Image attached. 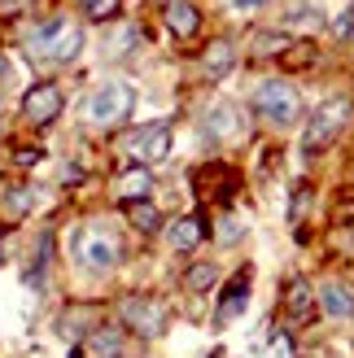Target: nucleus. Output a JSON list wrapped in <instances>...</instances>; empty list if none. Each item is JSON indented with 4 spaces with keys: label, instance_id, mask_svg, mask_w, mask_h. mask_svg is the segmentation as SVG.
Here are the masks:
<instances>
[{
    "label": "nucleus",
    "instance_id": "4468645a",
    "mask_svg": "<svg viewBox=\"0 0 354 358\" xmlns=\"http://www.w3.org/2000/svg\"><path fill=\"white\" fill-rule=\"evenodd\" d=\"M167 27L180 35V40H192L197 27H201V9L192 5V0H171L167 5Z\"/></svg>",
    "mask_w": 354,
    "mask_h": 358
},
{
    "label": "nucleus",
    "instance_id": "7ed1b4c3",
    "mask_svg": "<svg viewBox=\"0 0 354 358\" xmlns=\"http://www.w3.org/2000/svg\"><path fill=\"white\" fill-rule=\"evenodd\" d=\"M254 110H258V118H267L271 127H293L297 114H302V96L293 92V83L267 79V83L254 87Z\"/></svg>",
    "mask_w": 354,
    "mask_h": 358
},
{
    "label": "nucleus",
    "instance_id": "9b49d317",
    "mask_svg": "<svg viewBox=\"0 0 354 358\" xmlns=\"http://www.w3.org/2000/svg\"><path fill=\"white\" fill-rule=\"evenodd\" d=\"M320 310H324L328 319H337V324L354 319V293H350V284L324 280V284H320Z\"/></svg>",
    "mask_w": 354,
    "mask_h": 358
},
{
    "label": "nucleus",
    "instance_id": "f257e3e1",
    "mask_svg": "<svg viewBox=\"0 0 354 358\" xmlns=\"http://www.w3.org/2000/svg\"><path fill=\"white\" fill-rule=\"evenodd\" d=\"M27 48H31L35 62H75L79 48H83V31L75 22H66V17H48L44 27L31 31Z\"/></svg>",
    "mask_w": 354,
    "mask_h": 358
},
{
    "label": "nucleus",
    "instance_id": "b1692460",
    "mask_svg": "<svg viewBox=\"0 0 354 358\" xmlns=\"http://www.w3.org/2000/svg\"><path fill=\"white\" fill-rule=\"evenodd\" d=\"M306 206H311V188H306V184H297V188H293V206H289V219L297 223V219L306 214Z\"/></svg>",
    "mask_w": 354,
    "mask_h": 358
},
{
    "label": "nucleus",
    "instance_id": "f3484780",
    "mask_svg": "<svg viewBox=\"0 0 354 358\" xmlns=\"http://www.w3.org/2000/svg\"><path fill=\"white\" fill-rule=\"evenodd\" d=\"M232 66H236V52H232V44H227V40H215V44L201 52V70H206L210 79H223Z\"/></svg>",
    "mask_w": 354,
    "mask_h": 358
},
{
    "label": "nucleus",
    "instance_id": "423d86ee",
    "mask_svg": "<svg viewBox=\"0 0 354 358\" xmlns=\"http://www.w3.org/2000/svg\"><path fill=\"white\" fill-rule=\"evenodd\" d=\"M122 153L132 157V162L149 166V162H162L171 153V127L167 122H149V127H136L127 140H122Z\"/></svg>",
    "mask_w": 354,
    "mask_h": 358
},
{
    "label": "nucleus",
    "instance_id": "a211bd4d",
    "mask_svg": "<svg viewBox=\"0 0 354 358\" xmlns=\"http://www.w3.org/2000/svg\"><path fill=\"white\" fill-rule=\"evenodd\" d=\"M87 354L92 358H122L127 354V341H122L114 328H97L92 336H87Z\"/></svg>",
    "mask_w": 354,
    "mask_h": 358
},
{
    "label": "nucleus",
    "instance_id": "412c9836",
    "mask_svg": "<svg viewBox=\"0 0 354 358\" xmlns=\"http://www.w3.org/2000/svg\"><path fill=\"white\" fill-rule=\"evenodd\" d=\"M31 206H35V192H31V188H9V192H5V210L13 214V219L31 214Z\"/></svg>",
    "mask_w": 354,
    "mask_h": 358
},
{
    "label": "nucleus",
    "instance_id": "aec40b11",
    "mask_svg": "<svg viewBox=\"0 0 354 358\" xmlns=\"http://www.w3.org/2000/svg\"><path fill=\"white\" fill-rule=\"evenodd\" d=\"M127 219H132L140 231H157V223H162V214H157L149 201H132V206H127Z\"/></svg>",
    "mask_w": 354,
    "mask_h": 358
},
{
    "label": "nucleus",
    "instance_id": "bb28decb",
    "mask_svg": "<svg viewBox=\"0 0 354 358\" xmlns=\"http://www.w3.org/2000/svg\"><path fill=\"white\" fill-rule=\"evenodd\" d=\"M132 44H136V31L132 27H122L118 35H110V52H127Z\"/></svg>",
    "mask_w": 354,
    "mask_h": 358
},
{
    "label": "nucleus",
    "instance_id": "6ab92c4d",
    "mask_svg": "<svg viewBox=\"0 0 354 358\" xmlns=\"http://www.w3.org/2000/svg\"><path fill=\"white\" fill-rule=\"evenodd\" d=\"M258 358H293V341L280 328H267L258 336Z\"/></svg>",
    "mask_w": 354,
    "mask_h": 358
},
{
    "label": "nucleus",
    "instance_id": "39448f33",
    "mask_svg": "<svg viewBox=\"0 0 354 358\" xmlns=\"http://www.w3.org/2000/svg\"><path fill=\"white\" fill-rule=\"evenodd\" d=\"M346 122H350V101H328V105H320V110L311 114L306 131H302V145L311 153L324 149V145H332V140L346 131Z\"/></svg>",
    "mask_w": 354,
    "mask_h": 358
},
{
    "label": "nucleus",
    "instance_id": "393cba45",
    "mask_svg": "<svg viewBox=\"0 0 354 358\" xmlns=\"http://www.w3.org/2000/svg\"><path fill=\"white\" fill-rule=\"evenodd\" d=\"M241 231H245V227L232 219V214H223V219H219V241H223V245H236V241H241Z\"/></svg>",
    "mask_w": 354,
    "mask_h": 358
},
{
    "label": "nucleus",
    "instance_id": "1a4fd4ad",
    "mask_svg": "<svg viewBox=\"0 0 354 358\" xmlns=\"http://www.w3.org/2000/svg\"><path fill=\"white\" fill-rule=\"evenodd\" d=\"M62 114V87L57 83H35L31 92L22 96V118L35 122V127H44Z\"/></svg>",
    "mask_w": 354,
    "mask_h": 358
},
{
    "label": "nucleus",
    "instance_id": "c756f323",
    "mask_svg": "<svg viewBox=\"0 0 354 358\" xmlns=\"http://www.w3.org/2000/svg\"><path fill=\"white\" fill-rule=\"evenodd\" d=\"M236 5H245V9H250V5H262V0H236Z\"/></svg>",
    "mask_w": 354,
    "mask_h": 358
},
{
    "label": "nucleus",
    "instance_id": "f8f14e48",
    "mask_svg": "<svg viewBox=\"0 0 354 358\" xmlns=\"http://www.w3.org/2000/svg\"><path fill=\"white\" fill-rule=\"evenodd\" d=\"M245 301H250V271H241L236 284H227V289H223V301H219V310H215V324L219 328L236 324V319L245 315Z\"/></svg>",
    "mask_w": 354,
    "mask_h": 358
},
{
    "label": "nucleus",
    "instance_id": "0eeeda50",
    "mask_svg": "<svg viewBox=\"0 0 354 358\" xmlns=\"http://www.w3.org/2000/svg\"><path fill=\"white\" fill-rule=\"evenodd\" d=\"M206 136L219 140V145H241V140L250 136V118H245L241 105L223 101V105H215V110L206 114Z\"/></svg>",
    "mask_w": 354,
    "mask_h": 358
},
{
    "label": "nucleus",
    "instance_id": "6e6552de",
    "mask_svg": "<svg viewBox=\"0 0 354 358\" xmlns=\"http://www.w3.org/2000/svg\"><path fill=\"white\" fill-rule=\"evenodd\" d=\"M118 315L136 336H162V328H167V310H162V301H153V297H127L118 306Z\"/></svg>",
    "mask_w": 354,
    "mask_h": 358
},
{
    "label": "nucleus",
    "instance_id": "9d476101",
    "mask_svg": "<svg viewBox=\"0 0 354 358\" xmlns=\"http://www.w3.org/2000/svg\"><path fill=\"white\" fill-rule=\"evenodd\" d=\"M192 184H197V192L206 196V201H227L232 188H236V175H232V166L210 162V166H201L197 175H192Z\"/></svg>",
    "mask_w": 354,
    "mask_h": 358
},
{
    "label": "nucleus",
    "instance_id": "a878e982",
    "mask_svg": "<svg viewBox=\"0 0 354 358\" xmlns=\"http://www.w3.org/2000/svg\"><path fill=\"white\" fill-rule=\"evenodd\" d=\"M254 44H258V52H285L289 48L285 35H254Z\"/></svg>",
    "mask_w": 354,
    "mask_h": 358
},
{
    "label": "nucleus",
    "instance_id": "c85d7f7f",
    "mask_svg": "<svg viewBox=\"0 0 354 358\" xmlns=\"http://www.w3.org/2000/svg\"><path fill=\"white\" fill-rule=\"evenodd\" d=\"M13 162H17V166H35V162H40V149H17Z\"/></svg>",
    "mask_w": 354,
    "mask_h": 358
},
{
    "label": "nucleus",
    "instance_id": "f03ea898",
    "mask_svg": "<svg viewBox=\"0 0 354 358\" xmlns=\"http://www.w3.org/2000/svg\"><path fill=\"white\" fill-rule=\"evenodd\" d=\"M70 254H75V262L83 266V271H114L118 258H122V245L110 227H101V223H87L75 231V241H70Z\"/></svg>",
    "mask_w": 354,
    "mask_h": 358
},
{
    "label": "nucleus",
    "instance_id": "dca6fc26",
    "mask_svg": "<svg viewBox=\"0 0 354 358\" xmlns=\"http://www.w3.org/2000/svg\"><path fill=\"white\" fill-rule=\"evenodd\" d=\"M285 315L293 319V324H306V319H315V293L306 280H293L289 293H285Z\"/></svg>",
    "mask_w": 354,
    "mask_h": 358
},
{
    "label": "nucleus",
    "instance_id": "ddd939ff",
    "mask_svg": "<svg viewBox=\"0 0 354 358\" xmlns=\"http://www.w3.org/2000/svg\"><path fill=\"white\" fill-rule=\"evenodd\" d=\"M149 188H153V175H149V166H127L118 179H114V192H118V201L122 206H132V201H145L149 196Z\"/></svg>",
    "mask_w": 354,
    "mask_h": 358
},
{
    "label": "nucleus",
    "instance_id": "20e7f679",
    "mask_svg": "<svg viewBox=\"0 0 354 358\" xmlns=\"http://www.w3.org/2000/svg\"><path fill=\"white\" fill-rule=\"evenodd\" d=\"M132 105H136L132 83H101L97 92L87 96L83 118L92 122V127H118V122L132 114Z\"/></svg>",
    "mask_w": 354,
    "mask_h": 358
},
{
    "label": "nucleus",
    "instance_id": "4be33fe9",
    "mask_svg": "<svg viewBox=\"0 0 354 358\" xmlns=\"http://www.w3.org/2000/svg\"><path fill=\"white\" fill-rule=\"evenodd\" d=\"M118 5H122V0H79V9L92 17V22H105V17H114Z\"/></svg>",
    "mask_w": 354,
    "mask_h": 358
},
{
    "label": "nucleus",
    "instance_id": "7c9ffc66",
    "mask_svg": "<svg viewBox=\"0 0 354 358\" xmlns=\"http://www.w3.org/2000/svg\"><path fill=\"white\" fill-rule=\"evenodd\" d=\"M79 358H92V354H87V350H83V354H79Z\"/></svg>",
    "mask_w": 354,
    "mask_h": 358
},
{
    "label": "nucleus",
    "instance_id": "2eb2a0df",
    "mask_svg": "<svg viewBox=\"0 0 354 358\" xmlns=\"http://www.w3.org/2000/svg\"><path fill=\"white\" fill-rule=\"evenodd\" d=\"M171 249H180V254H188V249H197L206 241V223L197 219V214H184V219H175L171 231H167Z\"/></svg>",
    "mask_w": 354,
    "mask_h": 358
},
{
    "label": "nucleus",
    "instance_id": "5701e85b",
    "mask_svg": "<svg viewBox=\"0 0 354 358\" xmlns=\"http://www.w3.org/2000/svg\"><path fill=\"white\" fill-rule=\"evenodd\" d=\"M215 275H219V271H215L210 262H197V266H192V271L184 275V284H188V289H197V293H201V289H210V284H215Z\"/></svg>",
    "mask_w": 354,
    "mask_h": 358
},
{
    "label": "nucleus",
    "instance_id": "cd10ccee",
    "mask_svg": "<svg viewBox=\"0 0 354 358\" xmlns=\"http://www.w3.org/2000/svg\"><path fill=\"white\" fill-rule=\"evenodd\" d=\"M289 22H306V27H320V13L315 9H293V17Z\"/></svg>",
    "mask_w": 354,
    "mask_h": 358
}]
</instances>
